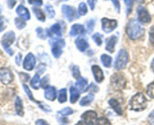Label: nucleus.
<instances>
[{"label": "nucleus", "mask_w": 154, "mask_h": 125, "mask_svg": "<svg viewBox=\"0 0 154 125\" xmlns=\"http://www.w3.org/2000/svg\"><path fill=\"white\" fill-rule=\"evenodd\" d=\"M92 71H93V76H94L95 79L97 82H101L104 79V74L103 71L100 67L98 65H93L92 67Z\"/></svg>", "instance_id": "obj_13"}, {"label": "nucleus", "mask_w": 154, "mask_h": 125, "mask_svg": "<svg viewBox=\"0 0 154 125\" xmlns=\"http://www.w3.org/2000/svg\"><path fill=\"white\" fill-rule=\"evenodd\" d=\"M128 60H129V55H128L127 51L124 49H120L117 54V58H116L114 67L118 70H123L126 67L128 63Z\"/></svg>", "instance_id": "obj_3"}, {"label": "nucleus", "mask_w": 154, "mask_h": 125, "mask_svg": "<svg viewBox=\"0 0 154 125\" xmlns=\"http://www.w3.org/2000/svg\"><path fill=\"white\" fill-rule=\"evenodd\" d=\"M35 66V57L32 53L27 54L23 61V67L26 70H32Z\"/></svg>", "instance_id": "obj_12"}, {"label": "nucleus", "mask_w": 154, "mask_h": 125, "mask_svg": "<svg viewBox=\"0 0 154 125\" xmlns=\"http://www.w3.org/2000/svg\"><path fill=\"white\" fill-rule=\"evenodd\" d=\"M147 106V100L142 93H138L130 100L131 109L136 112L144 110Z\"/></svg>", "instance_id": "obj_2"}, {"label": "nucleus", "mask_w": 154, "mask_h": 125, "mask_svg": "<svg viewBox=\"0 0 154 125\" xmlns=\"http://www.w3.org/2000/svg\"><path fill=\"white\" fill-rule=\"evenodd\" d=\"M84 33H85V28H84V25L81 24H75L72 25L69 34L74 37V36L79 35V34H84Z\"/></svg>", "instance_id": "obj_14"}, {"label": "nucleus", "mask_w": 154, "mask_h": 125, "mask_svg": "<svg viewBox=\"0 0 154 125\" xmlns=\"http://www.w3.org/2000/svg\"><path fill=\"white\" fill-rule=\"evenodd\" d=\"M51 44L53 45L52 52L53 55L55 58H59L61 55L62 52H63V49L62 48L64 47L66 43H65V40L63 39H53L52 40H50Z\"/></svg>", "instance_id": "obj_6"}, {"label": "nucleus", "mask_w": 154, "mask_h": 125, "mask_svg": "<svg viewBox=\"0 0 154 125\" xmlns=\"http://www.w3.org/2000/svg\"><path fill=\"white\" fill-rule=\"evenodd\" d=\"M151 67H152V69H153V70L154 71V58H153V61H152V63H151Z\"/></svg>", "instance_id": "obj_51"}, {"label": "nucleus", "mask_w": 154, "mask_h": 125, "mask_svg": "<svg viewBox=\"0 0 154 125\" xmlns=\"http://www.w3.org/2000/svg\"><path fill=\"white\" fill-rule=\"evenodd\" d=\"M48 85V76H45L41 82V86L42 88H46Z\"/></svg>", "instance_id": "obj_44"}, {"label": "nucleus", "mask_w": 154, "mask_h": 125, "mask_svg": "<svg viewBox=\"0 0 154 125\" xmlns=\"http://www.w3.org/2000/svg\"><path fill=\"white\" fill-rule=\"evenodd\" d=\"M111 83L114 89L119 91L126 87V80L123 75L120 73H115L111 76Z\"/></svg>", "instance_id": "obj_5"}, {"label": "nucleus", "mask_w": 154, "mask_h": 125, "mask_svg": "<svg viewBox=\"0 0 154 125\" xmlns=\"http://www.w3.org/2000/svg\"><path fill=\"white\" fill-rule=\"evenodd\" d=\"M45 97L47 100H51V101H54L57 97V91H56V88L53 86L47 87L45 91Z\"/></svg>", "instance_id": "obj_16"}, {"label": "nucleus", "mask_w": 154, "mask_h": 125, "mask_svg": "<svg viewBox=\"0 0 154 125\" xmlns=\"http://www.w3.org/2000/svg\"><path fill=\"white\" fill-rule=\"evenodd\" d=\"M72 75L75 79H78L81 76V72H80L79 67L78 66H73L72 67Z\"/></svg>", "instance_id": "obj_37"}, {"label": "nucleus", "mask_w": 154, "mask_h": 125, "mask_svg": "<svg viewBox=\"0 0 154 125\" xmlns=\"http://www.w3.org/2000/svg\"><path fill=\"white\" fill-rule=\"evenodd\" d=\"M6 28L5 21V18L3 16H0V32L2 31L5 28Z\"/></svg>", "instance_id": "obj_43"}, {"label": "nucleus", "mask_w": 154, "mask_h": 125, "mask_svg": "<svg viewBox=\"0 0 154 125\" xmlns=\"http://www.w3.org/2000/svg\"><path fill=\"white\" fill-rule=\"evenodd\" d=\"M101 60L103 64V65L105 67H110L111 65V62H112V58L111 56L106 55V54H103L101 56Z\"/></svg>", "instance_id": "obj_24"}, {"label": "nucleus", "mask_w": 154, "mask_h": 125, "mask_svg": "<svg viewBox=\"0 0 154 125\" xmlns=\"http://www.w3.org/2000/svg\"><path fill=\"white\" fill-rule=\"evenodd\" d=\"M58 100L60 103H63L67 100V92L66 88H63L59 92Z\"/></svg>", "instance_id": "obj_27"}, {"label": "nucleus", "mask_w": 154, "mask_h": 125, "mask_svg": "<svg viewBox=\"0 0 154 125\" xmlns=\"http://www.w3.org/2000/svg\"><path fill=\"white\" fill-rule=\"evenodd\" d=\"M21 58H22V55H21L20 53L18 54L16 57V63L17 65H20V61H21Z\"/></svg>", "instance_id": "obj_49"}, {"label": "nucleus", "mask_w": 154, "mask_h": 125, "mask_svg": "<svg viewBox=\"0 0 154 125\" xmlns=\"http://www.w3.org/2000/svg\"><path fill=\"white\" fill-rule=\"evenodd\" d=\"M94 25L95 21L93 20V19H90V21H88V22H87V30H88L89 33H91L92 31H93Z\"/></svg>", "instance_id": "obj_39"}, {"label": "nucleus", "mask_w": 154, "mask_h": 125, "mask_svg": "<svg viewBox=\"0 0 154 125\" xmlns=\"http://www.w3.org/2000/svg\"><path fill=\"white\" fill-rule=\"evenodd\" d=\"M109 104L111 107L114 109V110L119 115H123V110H122L121 106H120V103L117 101L116 99H110L109 100Z\"/></svg>", "instance_id": "obj_20"}, {"label": "nucleus", "mask_w": 154, "mask_h": 125, "mask_svg": "<svg viewBox=\"0 0 154 125\" xmlns=\"http://www.w3.org/2000/svg\"><path fill=\"white\" fill-rule=\"evenodd\" d=\"M75 125H90V124H87V123H86V122H84V121H80L79 122H78V123H77V124H75Z\"/></svg>", "instance_id": "obj_50"}, {"label": "nucleus", "mask_w": 154, "mask_h": 125, "mask_svg": "<svg viewBox=\"0 0 154 125\" xmlns=\"http://www.w3.org/2000/svg\"><path fill=\"white\" fill-rule=\"evenodd\" d=\"M96 125H111V122L108 118L105 117H101L96 120Z\"/></svg>", "instance_id": "obj_33"}, {"label": "nucleus", "mask_w": 154, "mask_h": 125, "mask_svg": "<svg viewBox=\"0 0 154 125\" xmlns=\"http://www.w3.org/2000/svg\"><path fill=\"white\" fill-rule=\"evenodd\" d=\"M17 13L19 15L20 17H22L23 19H25V20H29L30 19V13L29 11L28 10V9L26 7H24L23 5H19L17 7L16 10Z\"/></svg>", "instance_id": "obj_15"}, {"label": "nucleus", "mask_w": 154, "mask_h": 125, "mask_svg": "<svg viewBox=\"0 0 154 125\" xmlns=\"http://www.w3.org/2000/svg\"><path fill=\"white\" fill-rule=\"evenodd\" d=\"M70 101L72 103H75L80 97V93L75 87L72 86L70 88Z\"/></svg>", "instance_id": "obj_21"}, {"label": "nucleus", "mask_w": 154, "mask_h": 125, "mask_svg": "<svg viewBox=\"0 0 154 125\" xmlns=\"http://www.w3.org/2000/svg\"><path fill=\"white\" fill-rule=\"evenodd\" d=\"M125 4H126V12H127V16L130 14L132 12V5H133V1L132 0H124Z\"/></svg>", "instance_id": "obj_36"}, {"label": "nucleus", "mask_w": 154, "mask_h": 125, "mask_svg": "<svg viewBox=\"0 0 154 125\" xmlns=\"http://www.w3.org/2000/svg\"><path fill=\"white\" fill-rule=\"evenodd\" d=\"M32 10H33V12H34L35 15L36 16V17H37V19H38L39 21L45 22V16L41 9L38 8V7H32Z\"/></svg>", "instance_id": "obj_26"}, {"label": "nucleus", "mask_w": 154, "mask_h": 125, "mask_svg": "<svg viewBox=\"0 0 154 125\" xmlns=\"http://www.w3.org/2000/svg\"><path fill=\"white\" fill-rule=\"evenodd\" d=\"M15 109H16V112L20 116L23 115V106L22 100L19 97H16L15 100Z\"/></svg>", "instance_id": "obj_22"}, {"label": "nucleus", "mask_w": 154, "mask_h": 125, "mask_svg": "<svg viewBox=\"0 0 154 125\" xmlns=\"http://www.w3.org/2000/svg\"><path fill=\"white\" fill-rule=\"evenodd\" d=\"M126 33L131 39L136 40L142 37L144 33V29L138 20L132 19L128 22L126 26Z\"/></svg>", "instance_id": "obj_1"}, {"label": "nucleus", "mask_w": 154, "mask_h": 125, "mask_svg": "<svg viewBox=\"0 0 154 125\" xmlns=\"http://www.w3.org/2000/svg\"><path fill=\"white\" fill-rule=\"evenodd\" d=\"M137 12H138V20L141 22L144 23H148L151 21V17L147 11V9L143 6H139L137 8Z\"/></svg>", "instance_id": "obj_10"}, {"label": "nucleus", "mask_w": 154, "mask_h": 125, "mask_svg": "<svg viewBox=\"0 0 154 125\" xmlns=\"http://www.w3.org/2000/svg\"><path fill=\"white\" fill-rule=\"evenodd\" d=\"M2 13V7H1V5H0V13Z\"/></svg>", "instance_id": "obj_53"}, {"label": "nucleus", "mask_w": 154, "mask_h": 125, "mask_svg": "<svg viewBox=\"0 0 154 125\" xmlns=\"http://www.w3.org/2000/svg\"><path fill=\"white\" fill-rule=\"evenodd\" d=\"M135 1H138V2H139V3H142V2H144L145 0H135Z\"/></svg>", "instance_id": "obj_52"}, {"label": "nucleus", "mask_w": 154, "mask_h": 125, "mask_svg": "<svg viewBox=\"0 0 154 125\" xmlns=\"http://www.w3.org/2000/svg\"><path fill=\"white\" fill-rule=\"evenodd\" d=\"M58 113L62 115H72V114L73 113V110H72L71 108L66 107V108H64L63 109H62L61 111H59Z\"/></svg>", "instance_id": "obj_38"}, {"label": "nucleus", "mask_w": 154, "mask_h": 125, "mask_svg": "<svg viewBox=\"0 0 154 125\" xmlns=\"http://www.w3.org/2000/svg\"><path fill=\"white\" fill-rule=\"evenodd\" d=\"M15 40V34L14 31H10L8 32H6L5 34L3 35L2 38L1 43L2 46L4 47L5 50L8 52L10 55H13V51L11 49L10 46L13 43V42Z\"/></svg>", "instance_id": "obj_4"}, {"label": "nucleus", "mask_w": 154, "mask_h": 125, "mask_svg": "<svg viewBox=\"0 0 154 125\" xmlns=\"http://www.w3.org/2000/svg\"><path fill=\"white\" fill-rule=\"evenodd\" d=\"M30 84H31V86L34 89H38L39 86H40V76H39L38 73H36V74L33 76Z\"/></svg>", "instance_id": "obj_25"}, {"label": "nucleus", "mask_w": 154, "mask_h": 125, "mask_svg": "<svg viewBox=\"0 0 154 125\" xmlns=\"http://www.w3.org/2000/svg\"><path fill=\"white\" fill-rule=\"evenodd\" d=\"M15 24H16L17 28L19 29H22V28H25L26 22L23 20V19H20V18H16L15 19Z\"/></svg>", "instance_id": "obj_34"}, {"label": "nucleus", "mask_w": 154, "mask_h": 125, "mask_svg": "<svg viewBox=\"0 0 154 125\" xmlns=\"http://www.w3.org/2000/svg\"><path fill=\"white\" fill-rule=\"evenodd\" d=\"M96 0H88V4L91 10H94L95 5H96Z\"/></svg>", "instance_id": "obj_46"}, {"label": "nucleus", "mask_w": 154, "mask_h": 125, "mask_svg": "<svg viewBox=\"0 0 154 125\" xmlns=\"http://www.w3.org/2000/svg\"><path fill=\"white\" fill-rule=\"evenodd\" d=\"M29 4H34L36 6H41L43 4L42 0H28Z\"/></svg>", "instance_id": "obj_42"}, {"label": "nucleus", "mask_w": 154, "mask_h": 125, "mask_svg": "<svg viewBox=\"0 0 154 125\" xmlns=\"http://www.w3.org/2000/svg\"><path fill=\"white\" fill-rule=\"evenodd\" d=\"M75 44L78 49L81 52H84L86 49L89 48V44L87 43V40L83 37H78L76 40H75Z\"/></svg>", "instance_id": "obj_18"}, {"label": "nucleus", "mask_w": 154, "mask_h": 125, "mask_svg": "<svg viewBox=\"0 0 154 125\" xmlns=\"http://www.w3.org/2000/svg\"><path fill=\"white\" fill-rule=\"evenodd\" d=\"M45 10L48 13V17L49 18H53L55 16V10H54V7L51 5V4H47L45 6Z\"/></svg>", "instance_id": "obj_32"}, {"label": "nucleus", "mask_w": 154, "mask_h": 125, "mask_svg": "<svg viewBox=\"0 0 154 125\" xmlns=\"http://www.w3.org/2000/svg\"><path fill=\"white\" fill-rule=\"evenodd\" d=\"M149 39H150V42L152 45L154 46V26H152L150 28V31H149Z\"/></svg>", "instance_id": "obj_40"}, {"label": "nucleus", "mask_w": 154, "mask_h": 125, "mask_svg": "<svg viewBox=\"0 0 154 125\" xmlns=\"http://www.w3.org/2000/svg\"><path fill=\"white\" fill-rule=\"evenodd\" d=\"M36 32H37L38 36L40 38H42V39L46 38V35H45V33H44L43 28H42L39 27V28H38L37 29H36Z\"/></svg>", "instance_id": "obj_41"}, {"label": "nucleus", "mask_w": 154, "mask_h": 125, "mask_svg": "<svg viewBox=\"0 0 154 125\" xmlns=\"http://www.w3.org/2000/svg\"><path fill=\"white\" fill-rule=\"evenodd\" d=\"M93 99H94V95H93V94H89L88 95L83 97L82 100L80 102V104H81V106H88V105H90V103L93 101Z\"/></svg>", "instance_id": "obj_23"}, {"label": "nucleus", "mask_w": 154, "mask_h": 125, "mask_svg": "<svg viewBox=\"0 0 154 125\" xmlns=\"http://www.w3.org/2000/svg\"><path fill=\"white\" fill-rule=\"evenodd\" d=\"M93 41L98 45V46H101L102 44V35L99 33H96L92 37Z\"/></svg>", "instance_id": "obj_30"}, {"label": "nucleus", "mask_w": 154, "mask_h": 125, "mask_svg": "<svg viewBox=\"0 0 154 125\" xmlns=\"http://www.w3.org/2000/svg\"><path fill=\"white\" fill-rule=\"evenodd\" d=\"M87 13V7L84 2L80 3L79 6H78V14L80 16H84L86 15Z\"/></svg>", "instance_id": "obj_29"}, {"label": "nucleus", "mask_w": 154, "mask_h": 125, "mask_svg": "<svg viewBox=\"0 0 154 125\" xmlns=\"http://www.w3.org/2000/svg\"><path fill=\"white\" fill-rule=\"evenodd\" d=\"M51 33H54V34H57L59 37H61L62 36L61 26H60V24L56 23L54 25H53L51 28Z\"/></svg>", "instance_id": "obj_28"}, {"label": "nucleus", "mask_w": 154, "mask_h": 125, "mask_svg": "<svg viewBox=\"0 0 154 125\" xmlns=\"http://www.w3.org/2000/svg\"><path fill=\"white\" fill-rule=\"evenodd\" d=\"M62 1H67V0H62Z\"/></svg>", "instance_id": "obj_54"}, {"label": "nucleus", "mask_w": 154, "mask_h": 125, "mask_svg": "<svg viewBox=\"0 0 154 125\" xmlns=\"http://www.w3.org/2000/svg\"><path fill=\"white\" fill-rule=\"evenodd\" d=\"M23 89H24V91H25V92L26 93L27 96H28V97H29V100H31L32 101L36 102V103H39V102H38L37 100H36L35 99L34 97H33V95H32V94L31 91H30L29 88V87L27 86L26 85L23 84Z\"/></svg>", "instance_id": "obj_31"}, {"label": "nucleus", "mask_w": 154, "mask_h": 125, "mask_svg": "<svg viewBox=\"0 0 154 125\" xmlns=\"http://www.w3.org/2000/svg\"><path fill=\"white\" fill-rule=\"evenodd\" d=\"M81 118L87 124L93 125L97 120V114L94 111H87L81 115Z\"/></svg>", "instance_id": "obj_11"}, {"label": "nucleus", "mask_w": 154, "mask_h": 125, "mask_svg": "<svg viewBox=\"0 0 154 125\" xmlns=\"http://www.w3.org/2000/svg\"><path fill=\"white\" fill-rule=\"evenodd\" d=\"M147 94L150 98H154V82L148 85L147 88Z\"/></svg>", "instance_id": "obj_35"}, {"label": "nucleus", "mask_w": 154, "mask_h": 125, "mask_svg": "<svg viewBox=\"0 0 154 125\" xmlns=\"http://www.w3.org/2000/svg\"><path fill=\"white\" fill-rule=\"evenodd\" d=\"M16 0H8V5L10 8H13L14 6L16 4Z\"/></svg>", "instance_id": "obj_47"}, {"label": "nucleus", "mask_w": 154, "mask_h": 125, "mask_svg": "<svg viewBox=\"0 0 154 125\" xmlns=\"http://www.w3.org/2000/svg\"><path fill=\"white\" fill-rule=\"evenodd\" d=\"M117 26V21L115 19H110L108 18L102 19V27L104 31L110 33L114 31Z\"/></svg>", "instance_id": "obj_7"}, {"label": "nucleus", "mask_w": 154, "mask_h": 125, "mask_svg": "<svg viewBox=\"0 0 154 125\" xmlns=\"http://www.w3.org/2000/svg\"><path fill=\"white\" fill-rule=\"evenodd\" d=\"M117 42V37L113 35L106 40V50L110 52H113L114 51V47Z\"/></svg>", "instance_id": "obj_17"}, {"label": "nucleus", "mask_w": 154, "mask_h": 125, "mask_svg": "<svg viewBox=\"0 0 154 125\" xmlns=\"http://www.w3.org/2000/svg\"><path fill=\"white\" fill-rule=\"evenodd\" d=\"M62 11H63L65 17L70 22L76 19L77 16H78L76 14L75 9L73 7H71V6L67 5V4H63L62 6Z\"/></svg>", "instance_id": "obj_9"}, {"label": "nucleus", "mask_w": 154, "mask_h": 125, "mask_svg": "<svg viewBox=\"0 0 154 125\" xmlns=\"http://www.w3.org/2000/svg\"><path fill=\"white\" fill-rule=\"evenodd\" d=\"M14 76L9 69L3 67L0 69V81L4 85H8L13 81Z\"/></svg>", "instance_id": "obj_8"}, {"label": "nucleus", "mask_w": 154, "mask_h": 125, "mask_svg": "<svg viewBox=\"0 0 154 125\" xmlns=\"http://www.w3.org/2000/svg\"><path fill=\"white\" fill-rule=\"evenodd\" d=\"M35 125H49L45 120H42V119H39L37 120L35 122Z\"/></svg>", "instance_id": "obj_48"}, {"label": "nucleus", "mask_w": 154, "mask_h": 125, "mask_svg": "<svg viewBox=\"0 0 154 125\" xmlns=\"http://www.w3.org/2000/svg\"><path fill=\"white\" fill-rule=\"evenodd\" d=\"M147 120H148V122L149 124L150 125H154V110L153 112H151L150 113V115H149L148 116V118H147Z\"/></svg>", "instance_id": "obj_45"}, {"label": "nucleus", "mask_w": 154, "mask_h": 125, "mask_svg": "<svg viewBox=\"0 0 154 125\" xmlns=\"http://www.w3.org/2000/svg\"><path fill=\"white\" fill-rule=\"evenodd\" d=\"M76 86L81 92H85L88 90L89 86L87 85V80L84 78L80 77L76 82Z\"/></svg>", "instance_id": "obj_19"}]
</instances>
